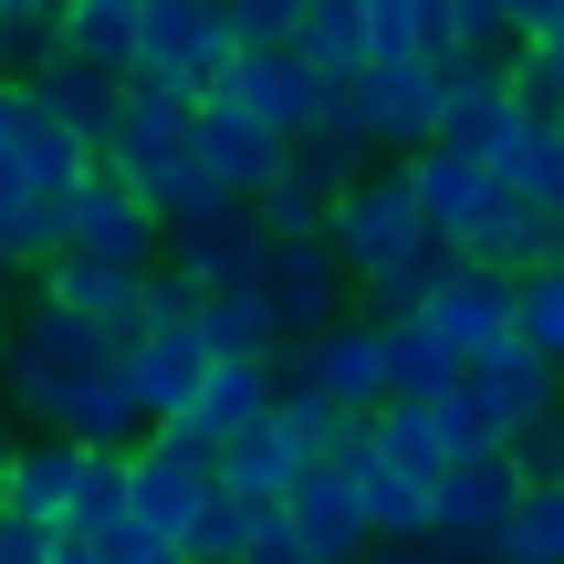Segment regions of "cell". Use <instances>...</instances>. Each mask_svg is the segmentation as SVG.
<instances>
[{
    "label": "cell",
    "instance_id": "obj_1",
    "mask_svg": "<svg viewBox=\"0 0 564 564\" xmlns=\"http://www.w3.org/2000/svg\"><path fill=\"white\" fill-rule=\"evenodd\" d=\"M188 116H199V95H178V84H137V95H126L116 147H105V167H116V178L137 188L147 209H158V230H167V241L230 209L220 188H209L199 147H188Z\"/></svg>",
    "mask_w": 564,
    "mask_h": 564
},
{
    "label": "cell",
    "instance_id": "obj_2",
    "mask_svg": "<svg viewBox=\"0 0 564 564\" xmlns=\"http://www.w3.org/2000/svg\"><path fill=\"white\" fill-rule=\"evenodd\" d=\"M105 366H126L116 324H84V314H63V303H32L11 356H0V398H11V419H32V440H53L63 398H74L84 377H105Z\"/></svg>",
    "mask_w": 564,
    "mask_h": 564
},
{
    "label": "cell",
    "instance_id": "obj_3",
    "mask_svg": "<svg viewBox=\"0 0 564 564\" xmlns=\"http://www.w3.org/2000/svg\"><path fill=\"white\" fill-rule=\"evenodd\" d=\"M230 74H241V32H230V0H137V84L230 95Z\"/></svg>",
    "mask_w": 564,
    "mask_h": 564
},
{
    "label": "cell",
    "instance_id": "obj_4",
    "mask_svg": "<svg viewBox=\"0 0 564 564\" xmlns=\"http://www.w3.org/2000/svg\"><path fill=\"white\" fill-rule=\"evenodd\" d=\"M429 241H440V230H429L419 199H408V167H366V178L335 199V220H324V251L345 262V282H377V272L419 262Z\"/></svg>",
    "mask_w": 564,
    "mask_h": 564
},
{
    "label": "cell",
    "instance_id": "obj_5",
    "mask_svg": "<svg viewBox=\"0 0 564 564\" xmlns=\"http://www.w3.org/2000/svg\"><path fill=\"white\" fill-rule=\"evenodd\" d=\"M440 84H449L440 147L502 178V167H512V147H523L533 126H544V116H533L523 95H512V63H502V53H449V63H440Z\"/></svg>",
    "mask_w": 564,
    "mask_h": 564
},
{
    "label": "cell",
    "instance_id": "obj_6",
    "mask_svg": "<svg viewBox=\"0 0 564 564\" xmlns=\"http://www.w3.org/2000/svg\"><path fill=\"white\" fill-rule=\"evenodd\" d=\"M126 491H137V533H167V544H188V523L220 502V449L188 440V429H158V440L126 460Z\"/></svg>",
    "mask_w": 564,
    "mask_h": 564
},
{
    "label": "cell",
    "instance_id": "obj_7",
    "mask_svg": "<svg viewBox=\"0 0 564 564\" xmlns=\"http://www.w3.org/2000/svg\"><path fill=\"white\" fill-rule=\"evenodd\" d=\"M188 147H199L209 188H220L230 209H262V199H272V178H282V158H293V147H282L241 95H199V116H188Z\"/></svg>",
    "mask_w": 564,
    "mask_h": 564
},
{
    "label": "cell",
    "instance_id": "obj_8",
    "mask_svg": "<svg viewBox=\"0 0 564 564\" xmlns=\"http://www.w3.org/2000/svg\"><path fill=\"white\" fill-rule=\"evenodd\" d=\"M282 387H314V398L345 408V419H377L387 408V335L366 314L324 324L314 345H282Z\"/></svg>",
    "mask_w": 564,
    "mask_h": 564
},
{
    "label": "cell",
    "instance_id": "obj_9",
    "mask_svg": "<svg viewBox=\"0 0 564 564\" xmlns=\"http://www.w3.org/2000/svg\"><path fill=\"white\" fill-rule=\"evenodd\" d=\"M74 251H84V262H105V272H167L158 209H147L116 167H95V178L74 188Z\"/></svg>",
    "mask_w": 564,
    "mask_h": 564
},
{
    "label": "cell",
    "instance_id": "obj_10",
    "mask_svg": "<svg viewBox=\"0 0 564 564\" xmlns=\"http://www.w3.org/2000/svg\"><path fill=\"white\" fill-rule=\"evenodd\" d=\"M262 303H272L282 345H314L324 324H345V314H356V282H345V262H335L324 241H272Z\"/></svg>",
    "mask_w": 564,
    "mask_h": 564
},
{
    "label": "cell",
    "instance_id": "obj_11",
    "mask_svg": "<svg viewBox=\"0 0 564 564\" xmlns=\"http://www.w3.org/2000/svg\"><path fill=\"white\" fill-rule=\"evenodd\" d=\"M523 470H512V449H491V460H460L440 481V544L449 554H502V533H512V512H523Z\"/></svg>",
    "mask_w": 564,
    "mask_h": 564
},
{
    "label": "cell",
    "instance_id": "obj_12",
    "mask_svg": "<svg viewBox=\"0 0 564 564\" xmlns=\"http://www.w3.org/2000/svg\"><path fill=\"white\" fill-rule=\"evenodd\" d=\"M167 272L199 282L209 303H220V293H262V272H272V230H262V209H220V220L178 230V241H167Z\"/></svg>",
    "mask_w": 564,
    "mask_h": 564
},
{
    "label": "cell",
    "instance_id": "obj_13",
    "mask_svg": "<svg viewBox=\"0 0 564 564\" xmlns=\"http://www.w3.org/2000/svg\"><path fill=\"white\" fill-rule=\"evenodd\" d=\"M230 95H241L251 116H262L272 137H282V147H314V137H324V105H335L345 84H324L314 63H303L293 42H282V53H241V74H230Z\"/></svg>",
    "mask_w": 564,
    "mask_h": 564
},
{
    "label": "cell",
    "instance_id": "obj_14",
    "mask_svg": "<svg viewBox=\"0 0 564 564\" xmlns=\"http://www.w3.org/2000/svg\"><path fill=\"white\" fill-rule=\"evenodd\" d=\"M356 105H366V137L387 147V158H429L440 147V116H449V84H440V63H387V74H366L356 84Z\"/></svg>",
    "mask_w": 564,
    "mask_h": 564
},
{
    "label": "cell",
    "instance_id": "obj_15",
    "mask_svg": "<svg viewBox=\"0 0 564 564\" xmlns=\"http://www.w3.org/2000/svg\"><path fill=\"white\" fill-rule=\"evenodd\" d=\"M282 523H293V544L314 554V564H366L377 554V523H366V491H356V470H303V491L282 502Z\"/></svg>",
    "mask_w": 564,
    "mask_h": 564
},
{
    "label": "cell",
    "instance_id": "obj_16",
    "mask_svg": "<svg viewBox=\"0 0 564 564\" xmlns=\"http://www.w3.org/2000/svg\"><path fill=\"white\" fill-rule=\"evenodd\" d=\"M419 324H429V335H440L460 366L502 356V345H512V272H481V262H460V272L440 282V293H429V314H419Z\"/></svg>",
    "mask_w": 564,
    "mask_h": 564
},
{
    "label": "cell",
    "instance_id": "obj_17",
    "mask_svg": "<svg viewBox=\"0 0 564 564\" xmlns=\"http://www.w3.org/2000/svg\"><path fill=\"white\" fill-rule=\"evenodd\" d=\"M21 95H32L42 116H63V126L84 137V158L105 167V147H116V126H126V95H137V84H126V74H95L84 53H53L32 84H21Z\"/></svg>",
    "mask_w": 564,
    "mask_h": 564
},
{
    "label": "cell",
    "instance_id": "obj_18",
    "mask_svg": "<svg viewBox=\"0 0 564 564\" xmlns=\"http://www.w3.org/2000/svg\"><path fill=\"white\" fill-rule=\"evenodd\" d=\"M209 335L188 324V335H126V387H137V408L158 429H178L188 408H199V387H209Z\"/></svg>",
    "mask_w": 564,
    "mask_h": 564
},
{
    "label": "cell",
    "instance_id": "obj_19",
    "mask_svg": "<svg viewBox=\"0 0 564 564\" xmlns=\"http://www.w3.org/2000/svg\"><path fill=\"white\" fill-rule=\"evenodd\" d=\"M356 178H366V167L335 158V147H293L282 178H272V199H262V230H272V241H324V220H335V199Z\"/></svg>",
    "mask_w": 564,
    "mask_h": 564
},
{
    "label": "cell",
    "instance_id": "obj_20",
    "mask_svg": "<svg viewBox=\"0 0 564 564\" xmlns=\"http://www.w3.org/2000/svg\"><path fill=\"white\" fill-rule=\"evenodd\" d=\"M470 398L491 408V429H502V449H512V440H523V429H544L554 408H564V377H554L544 356H533L523 335H512L502 356H481V366H470Z\"/></svg>",
    "mask_w": 564,
    "mask_h": 564
},
{
    "label": "cell",
    "instance_id": "obj_21",
    "mask_svg": "<svg viewBox=\"0 0 564 564\" xmlns=\"http://www.w3.org/2000/svg\"><path fill=\"white\" fill-rule=\"evenodd\" d=\"M303 470H324V460H314V449H303L282 419H262L251 440L220 449V491H230V502H251V512H282V502L303 491Z\"/></svg>",
    "mask_w": 564,
    "mask_h": 564
},
{
    "label": "cell",
    "instance_id": "obj_22",
    "mask_svg": "<svg viewBox=\"0 0 564 564\" xmlns=\"http://www.w3.org/2000/svg\"><path fill=\"white\" fill-rule=\"evenodd\" d=\"M84 470H95V449H74V440H21L11 449V523L63 533V523H74V502H84Z\"/></svg>",
    "mask_w": 564,
    "mask_h": 564
},
{
    "label": "cell",
    "instance_id": "obj_23",
    "mask_svg": "<svg viewBox=\"0 0 564 564\" xmlns=\"http://www.w3.org/2000/svg\"><path fill=\"white\" fill-rule=\"evenodd\" d=\"M366 449H377L398 481H419V491H440L449 470H460V449H449V429H440V408H419V398H387L377 419H366Z\"/></svg>",
    "mask_w": 564,
    "mask_h": 564
},
{
    "label": "cell",
    "instance_id": "obj_24",
    "mask_svg": "<svg viewBox=\"0 0 564 564\" xmlns=\"http://www.w3.org/2000/svg\"><path fill=\"white\" fill-rule=\"evenodd\" d=\"M272 398H282V356L272 366H209V387H199V408H188V440H209V449H230V440H251V429L272 419Z\"/></svg>",
    "mask_w": 564,
    "mask_h": 564
},
{
    "label": "cell",
    "instance_id": "obj_25",
    "mask_svg": "<svg viewBox=\"0 0 564 564\" xmlns=\"http://www.w3.org/2000/svg\"><path fill=\"white\" fill-rule=\"evenodd\" d=\"M147 282H158V272H105V262H84V251H63V262L42 272V303H63V314H84V324H116V335H137Z\"/></svg>",
    "mask_w": 564,
    "mask_h": 564
},
{
    "label": "cell",
    "instance_id": "obj_26",
    "mask_svg": "<svg viewBox=\"0 0 564 564\" xmlns=\"http://www.w3.org/2000/svg\"><path fill=\"white\" fill-rule=\"evenodd\" d=\"M366 74H387V63H449L460 53V21H449V0H366Z\"/></svg>",
    "mask_w": 564,
    "mask_h": 564
},
{
    "label": "cell",
    "instance_id": "obj_27",
    "mask_svg": "<svg viewBox=\"0 0 564 564\" xmlns=\"http://www.w3.org/2000/svg\"><path fill=\"white\" fill-rule=\"evenodd\" d=\"M408 199H419V220L440 230V241H460L470 209L491 199V167H470V158H449V147H429V158H408Z\"/></svg>",
    "mask_w": 564,
    "mask_h": 564
},
{
    "label": "cell",
    "instance_id": "obj_28",
    "mask_svg": "<svg viewBox=\"0 0 564 564\" xmlns=\"http://www.w3.org/2000/svg\"><path fill=\"white\" fill-rule=\"evenodd\" d=\"M293 53L314 63L324 84H366V0H303V32H293Z\"/></svg>",
    "mask_w": 564,
    "mask_h": 564
},
{
    "label": "cell",
    "instance_id": "obj_29",
    "mask_svg": "<svg viewBox=\"0 0 564 564\" xmlns=\"http://www.w3.org/2000/svg\"><path fill=\"white\" fill-rule=\"evenodd\" d=\"M460 377H470V366L449 356V345L429 335V324H398V335H387V398H419V408H440Z\"/></svg>",
    "mask_w": 564,
    "mask_h": 564
},
{
    "label": "cell",
    "instance_id": "obj_30",
    "mask_svg": "<svg viewBox=\"0 0 564 564\" xmlns=\"http://www.w3.org/2000/svg\"><path fill=\"white\" fill-rule=\"evenodd\" d=\"M512 335H523L533 356L564 377V251H554L544 272H523V282H512Z\"/></svg>",
    "mask_w": 564,
    "mask_h": 564
},
{
    "label": "cell",
    "instance_id": "obj_31",
    "mask_svg": "<svg viewBox=\"0 0 564 564\" xmlns=\"http://www.w3.org/2000/svg\"><path fill=\"white\" fill-rule=\"evenodd\" d=\"M491 564H564V481L554 491H523V512H512V533H502Z\"/></svg>",
    "mask_w": 564,
    "mask_h": 564
},
{
    "label": "cell",
    "instance_id": "obj_32",
    "mask_svg": "<svg viewBox=\"0 0 564 564\" xmlns=\"http://www.w3.org/2000/svg\"><path fill=\"white\" fill-rule=\"evenodd\" d=\"M502 188H523L533 209H554V220H564V126H533V137L512 147V167H502Z\"/></svg>",
    "mask_w": 564,
    "mask_h": 564
},
{
    "label": "cell",
    "instance_id": "obj_33",
    "mask_svg": "<svg viewBox=\"0 0 564 564\" xmlns=\"http://www.w3.org/2000/svg\"><path fill=\"white\" fill-rule=\"evenodd\" d=\"M251 523H262V512L220 491V502H209L199 523H188V544H178V554H188V564H251Z\"/></svg>",
    "mask_w": 564,
    "mask_h": 564
},
{
    "label": "cell",
    "instance_id": "obj_34",
    "mask_svg": "<svg viewBox=\"0 0 564 564\" xmlns=\"http://www.w3.org/2000/svg\"><path fill=\"white\" fill-rule=\"evenodd\" d=\"M272 419L293 429V440L314 449V460H335V440H345V429H356V419H345V408H324L314 387H282V398H272Z\"/></svg>",
    "mask_w": 564,
    "mask_h": 564
},
{
    "label": "cell",
    "instance_id": "obj_35",
    "mask_svg": "<svg viewBox=\"0 0 564 564\" xmlns=\"http://www.w3.org/2000/svg\"><path fill=\"white\" fill-rule=\"evenodd\" d=\"M199 314H209V293H199V282L158 272V282H147V314H137V335H188Z\"/></svg>",
    "mask_w": 564,
    "mask_h": 564
},
{
    "label": "cell",
    "instance_id": "obj_36",
    "mask_svg": "<svg viewBox=\"0 0 564 564\" xmlns=\"http://www.w3.org/2000/svg\"><path fill=\"white\" fill-rule=\"evenodd\" d=\"M230 32H241V53H282L303 32V0H230Z\"/></svg>",
    "mask_w": 564,
    "mask_h": 564
},
{
    "label": "cell",
    "instance_id": "obj_37",
    "mask_svg": "<svg viewBox=\"0 0 564 564\" xmlns=\"http://www.w3.org/2000/svg\"><path fill=\"white\" fill-rule=\"evenodd\" d=\"M449 21H460V53H523V42H512V0H449Z\"/></svg>",
    "mask_w": 564,
    "mask_h": 564
},
{
    "label": "cell",
    "instance_id": "obj_38",
    "mask_svg": "<svg viewBox=\"0 0 564 564\" xmlns=\"http://www.w3.org/2000/svg\"><path fill=\"white\" fill-rule=\"evenodd\" d=\"M512 470H523L533 491H554V481H564V408H554L544 429H523V440H512Z\"/></svg>",
    "mask_w": 564,
    "mask_h": 564
},
{
    "label": "cell",
    "instance_id": "obj_39",
    "mask_svg": "<svg viewBox=\"0 0 564 564\" xmlns=\"http://www.w3.org/2000/svg\"><path fill=\"white\" fill-rule=\"evenodd\" d=\"M0 564H63V533H42V523H11V512H0Z\"/></svg>",
    "mask_w": 564,
    "mask_h": 564
},
{
    "label": "cell",
    "instance_id": "obj_40",
    "mask_svg": "<svg viewBox=\"0 0 564 564\" xmlns=\"http://www.w3.org/2000/svg\"><path fill=\"white\" fill-rule=\"evenodd\" d=\"M251 564H314L293 544V523H282V512H262V523H251Z\"/></svg>",
    "mask_w": 564,
    "mask_h": 564
},
{
    "label": "cell",
    "instance_id": "obj_41",
    "mask_svg": "<svg viewBox=\"0 0 564 564\" xmlns=\"http://www.w3.org/2000/svg\"><path fill=\"white\" fill-rule=\"evenodd\" d=\"M512 42H564V0H512Z\"/></svg>",
    "mask_w": 564,
    "mask_h": 564
},
{
    "label": "cell",
    "instance_id": "obj_42",
    "mask_svg": "<svg viewBox=\"0 0 564 564\" xmlns=\"http://www.w3.org/2000/svg\"><path fill=\"white\" fill-rule=\"evenodd\" d=\"M95 564H188V554L167 544V533H126V544H105Z\"/></svg>",
    "mask_w": 564,
    "mask_h": 564
},
{
    "label": "cell",
    "instance_id": "obj_43",
    "mask_svg": "<svg viewBox=\"0 0 564 564\" xmlns=\"http://www.w3.org/2000/svg\"><path fill=\"white\" fill-rule=\"evenodd\" d=\"M366 564H481V554H449V544H377Z\"/></svg>",
    "mask_w": 564,
    "mask_h": 564
},
{
    "label": "cell",
    "instance_id": "obj_44",
    "mask_svg": "<svg viewBox=\"0 0 564 564\" xmlns=\"http://www.w3.org/2000/svg\"><path fill=\"white\" fill-rule=\"evenodd\" d=\"M74 21H137V0H63Z\"/></svg>",
    "mask_w": 564,
    "mask_h": 564
},
{
    "label": "cell",
    "instance_id": "obj_45",
    "mask_svg": "<svg viewBox=\"0 0 564 564\" xmlns=\"http://www.w3.org/2000/svg\"><path fill=\"white\" fill-rule=\"evenodd\" d=\"M11 449H21V440H0V512H11Z\"/></svg>",
    "mask_w": 564,
    "mask_h": 564
},
{
    "label": "cell",
    "instance_id": "obj_46",
    "mask_svg": "<svg viewBox=\"0 0 564 564\" xmlns=\"http://www.w3.org/2000/svg\"><path fill=\"white\" fill-rule=\"evenodd\" d=\"M63 564H95V554H84V544H63Z\"/></svg>",
    "mask_w": 564,
    "mask_h": 564
},
{
    "label": "cell",
    "instance_id": "obj_47",
    "mask_svg": "<svg viewBox=\"0 0 564 564\" xmlns=\"http://www.w3.org/2000/svg\"><path fill=\"white\" fill-rule=\"evenodd\" d=\"M0 116H11V84H0Z\"/></svg>",
    "mask_w": 564,
    "mask_h": 564
},
{
    "label": "cell",
    "instance_id": "obj_48",
    "mask_svg": "<svg viewBox=\"0 0 564 564\" xmlns=\"http://www.w3.org/2000/svg\"><path fill=\"white\" fill-rule=\"evenodd\" d=\"M0 356H11V335H0Z\"/></svg>",
    "mask_w": 564,
    "mask_h": 564
}]
</instances>
